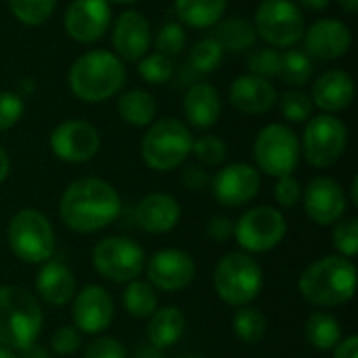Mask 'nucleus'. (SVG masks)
I'll use <instances>...</instances> for the list:
<instances>
[{
  "label": "nucleus",
  "mask_w": 358,
  "mask_h": 358,
  "mask_svg": "<svg viewBox=\"0 0 358 358\" xmlns=\"http://www.w3.org/2000/svg\"><path fill=\"white\" fill-rule=\"evenodd\" d=\"M84 358H126V348L115 338H96L86 346Z\"/></svg>",
  "instance_id": "obj_45"
},
{
  "label": "nucleus",
  "mask_w": 358,
  "mask_h": 358,
  "mask_svg": "<svg viewBox=\"0 0 358 358\" xmlns=\"http://www.w3.org/2000/svg\"><path fill=\"white\" fill-rule=\"evenodd\" d=\"M300 296L313 306H342L357 292V266L342 256H325L302 271Z\"/></svg>",
  "instance_id": "obj_3"
},
{
  "label": "nucleus",
  "mask_w": 358,
  "mask_h": 358,
  "mask_svg": "<svg viewBox=\"0 0 358 358\" xmlns=\"http://www.w3.org/2000/svg\"><path fill=\"white\" fill-rule=\"evenodd\" d=\"M71 317L80 334H103L113 321V298L101 285H86L73 296Z\"/></svg>",
  "instance_id": "obj_18"
},
{
  "label": "nucleus",
  "mask_w": 358,
  "mask_h": 358,
  "mask_svg": "<svg viewBox=\"0 0 358 358\" xmlns=\"http://www.w3.org/2000/svg\"><path fill=\"white\" fill-rule=\"evenodd\" d=\"M212 191L216 201L227 208L245 206L260 191V174L250 164H229L212 178Z\"/></svg>",
  "instance_id": "obj_17"
},
{
  "label": "nucleus",
  "mask_w": 358,
  "mask_h": 358,
  "mask_svg": "<svg viewBox=\"0 0 358 358\" xmlns=\"http://www.w3.org/2000/svg\"><path fill=\"white\" fill-rule=\"evenodd\" d=\"M180 358H199V357H180Z\"/></svg>",
  "instance_id": "obj_58"
},
{
  "label": "nucleus",
  "mask_w": 358,
  "mask_h": 358,
  "mask_svg": "<svg viewBox=\"0 0 358 358\" xmlns=\"http://www.w3.org/2000/svg\"><path fill=\"white\" fill-rule=\"evenodd\" d=\"M31 92H34V80H29V78L21 80V82H19V88H17V94H19L21 99H25V96L31 94Z\"/></svg>",
  "instance_id": "obj_52"
},
{
  "label": "nucleus",
  "mask_w": 358,
  "mask_h": 358,
  "mask_svg": "<svg viewBox=\"0 0 358 358\" xmlns=\"http://www.w3.org/2000/svg\"><path fill=\"white\" fill-rule=\"evenodd\" d=\"M182 111H185L187 122L193 128H199V130L212 128L218 122L220 111H222V101H220L218 90L208 82L193 84L185 94Z\"/></svg>",
  "instance_id": "obj_24"
},
{
  "label": "nucleus",
  "mask_w": 358,
  "mask_h": 358,
  "mask_svg": "<svg viewBox=\"0 0 358 358\" xmlns=\"http://www.w3.org/2000/svg\"><path fill=\"white\" fill-rule=\"evenodd\" d=\"M111 23V6L107 0H73L69 2L63 25L69 38L82 44L96 42Z\"/></svg>",
  "instance_id": "obj_16"
},
{
  "label": "nucleus",
  "mask_w": 358,
  "mask_h": 358,
  "mask_svg": "<svg viewBox=\"0 0 358 358\" xmlns=\"http://www.w3.org/2000/svg\"><path fill=\"white\" fill-rule=\"evenodd\" d=\"M182 185L191 191H203L210 185V176L201 166H187L182 172Z\"/></svg>",
  "instance_id": "obj_47"
},
{
  "label": "nucleus",
  "mask_w": 358,
  "mask_h": 358,
  "mask_svg": "<svg viewBox=\"0 0 358 358\" xmlns=\"http://www.w3.org/2000/svg\"><path fill=\"white\" fill-rule=\"evenodd\" d=\"M300 153V141L285 124L264 126L254 141V159L258 168L273 178L289 176L298 168Z\"/></svg>",
  "instance_id": "obj_8"
},
{
  "label": "nucleus",
  "mask_w": 358,
  "mask_h": 358,
  "mask_svg": "<svg viewBox=\"0 0 358 358\" xmlns=\"http://www.w3.org/2000/svg\"><path fill=\"white\" fill-rule=\"evenodd\" d=\"M17 358H50V357H48V352H46L42 346L31 344V346L23 348V350H21V357H17Z\"/></svg>",
  "instance_id": "obj_49"
},
{
  "label": "nucleus",
  "mask_w": 358,
  "mask_h": 358,
  "mask_svg": "<svg viewBox=\"0 0 358 358\" xmlns=\"http://www.w3.org/2000/svg\"><path fill=\"white\" fill-rule=\"evenodd\" d=\"M285 235H287L285 216L271 206H258L248 210L233 227L235 241L245 252L252 254L271 252L285 239Z\"/></svg>",
  "instance_id": "obj_12"
},
{
  "label": "nucleus",
  "mask_w": 358,
  "mask_h": 358,
  "mask_svg": "<svg viewBox=\"0 0 358 358\" xmlns=\"http://www.w3.org/2000/svg\"><path fill=\"white\" fill-rule=\"evenodd\" d=\"M334 350H336L334 358H358V338L357 336L342 338Z\"/></svg>",
  "instance_id": "obj_48"
},
{
  "label": "nucleus",
  "mask_w": 358,
  "mask_h": 358,
  "mask_svg": "<svg viewBox=\"0 0 358 358\" xmlns=\"http://www.w3.org/2000/svg\"><path fill=\"white\" fill-rule=\"evenodd\" d=\"M254 27L273 48H287L304 36L306 21L292 0H262L254 15Z\"/></svg>",
  "instance_id": "obj_9"
},
{
  "label": "nucleus",
  "mask_w": 358,
  "mask_h": 358,
  "mask_svg": "<svg viewBox=\"0 0 358 358\" xmlns=\"http://www.w3.org/2000/svg\"><path fill=\"white\" fill-rule=\"evenodd\" d=\"M281 113L287 122H306L313 115V101L302 90H289L281 96Z\"/></svg>",
  "instance_id": "obj_38"
},
{
  "label": "nucleus",
  "mask_w": 358,
  "mask_h": 358,
  "mask_svg": "<svg viewBox=\"0 0 358 358\" xmlns=\"http://www.w3.org/2000/svg\"><path fill=\"white\" fill-rule=\"evenodd\" d=\"M233 227H235V222H233L231 218H227V216H216V218H212V220L208 222L206 233H208V237H210L212 241L222 243V241H227V239L233 237Z\"/></svg>",
  "instance_id": "obj_46"
},
{
  "label": "nucleus",
  "mask_w": 358,
  "mask_h": 358,
  "mask_svg": "<svg viewBox=\"0 0 358 358\" xmlns=\"http://www.w3.org/2000/svg\"><path fill=\"white\" fill-rule=\"evenodd\" d=\"M0 358H17L8 348H4V346H0Z\"/></svg>",
  "instance_id": "obj_56"
},
{
  "label": "nucleus",
  "mask_w": 358,
  "mask_h": 358,
  "mask_svg": "<svg viewBox=\"0 0 358 358\" xmlns=\"http://www.w3.org/2000/svg\"><path fill=\"white\" fill-rule=\"evenodd\" d=\"M248 67L254 76H260V78H273V76H279V67H281V52L273 46H264V48H258L250 55L248 59Z\"/></svg>",
  "instance_id": "obj_40"
},
{
  "label": "nucleus",
  "mask_w": 358,
  "mask_h": 358,
  "mask_svg": "<svg viewBox=\"0 0 358 358\" xmlns=\"http://www.w3.org/2000/svg\"><path fill=\"white\" fill-rule=\"evenodd\" d=\"M136 71L138 76L147 82V84H153V86H162L166 82H170L172 73H174V65H172V59L162 55V52H151V55H145L141 61H136Z\"/></svg>",
  "instance_id": "obj_35"
},
{
  "label": "nucleus",
  "mask_w": 358,
  "mask_h": 358,
  "mask_svg": "<svg viewBox=\"0 0 358 358\" xmlns=\"http://www.w3.org/2000/svg\"><path fill=\"white\" fill-rule=\"evenodd\" d=\"M334 248L338 252V256L342 258H355L358 254V220L357 218H348L338 222V227L334 229L331 235Z\"/></svg>",
  "instance_id": "obj_37"
},
{
  "label": "nucleus",
  "mask_w": 358,
  "mask_h": 358,
  "mask_svg": "<svg viewBox=\"0 0 358 358\" xmlns=\"http://www.w3.org/2000/svg\"><path fill=\"white\" fill-rule=\"evenodd\" d=\"M36 289L46 304L65 306L76 296V279L63 262L46 260L36 277Z\"/></svg>",
  "instance_id": "obj_25"
},
{
  "label": "nucleus",
  "mask_w": 358,
  "mask_h": 358,
  "mask_svg": "<svg viewBox=\"0 0 358 358\" xmlns=\"http://www.w3.org/2000/svg\"><path fill=\"white\" fill-rule=\"evenodd\" d=\"M124 306L136 319H147L157 310V294L153 285L145 281H130L124 292Z\"/></svg>",
  "instance_id": "obj_31"
},
{
  "label": "nucleus",
  "mask_w": 358,
  "mask_h": 358,
  "mask_svg": "<svg viewBox=\"0 0 358 358\" xmlns=\"http://www.w3.org/2000/svg\"><path fill=\"white\" fill-rule=\"evenodd\" d=\"M178 220L180 206L168 193H149L136 206V222L147 233H168L178 224Z\"/></svg>",
  "instance_id": "obj_23"
},
{
  "label": "nucleus",
  "mask_w": 358,
  "mask_h": 358,
  "mask_svg": "<svg viewBox=\"0 0 358 358\" xmlns=\"http://www.w3.org/2000/svg\"><path fill=\"white\" fill-rule=\"evenodd\" d=\"M296 2L302 4L308 10H325L331 4V0H296Z\"/></svg>",
  "instance_id": "obj_50"
},
{
  "label": "nucleus",
  "mask_w": 358,
  "mask_h": 358,
  "mask_svg": "<svg viewBox=\"0 0 358 358\" xmlns=\"http://www.w3.org/2000/svg\"><path fill=\"white\" fill-rule=\"evenodd\" d=\"M193 141L187 124L174 117H164L153 122L147 130L141 143V155L151 170L170 172L191 155Z\"/></svg>",
  "instance_id": "obj_5"
},
{
  "label": "nucleus",
  "mask_w": 358,
  "mask_h": 358,
  "mask_svg": "<svg viewBox=\"0 0 358 358\" xmlns=\"http://www.w3.org/2000/svg\"><path fill=\"white\" fill-rule=\"evenodd\" d=\"M313 59L298 48L285 50L281 55V67H279V76L285 84L292 86H304L308 84V80L313 78Z\"/></svg>",
  "instance_id": "obj_32"
},
{
  "label": "nucleus",
  "mask_w": 358,
  "mask_h": 358,
  "mask_svg": "<svg viewBox=\"0 0 358 358\" xmlns=\"http://www.w3.org/2000/svg\"><path fill=\"white\" fill-rule=\"evenodd\" d=\"M302 199H304V210L308 218L319 227L340 222L348 206L344 189L340 187L338 180L329 176L313 178L308 187L302 191Z\"/></svg>",
  "instance_id": "obj_15"
},
{
  "label": "nucleus",
  "mask_w": 358,
  "mask_h": 358,
  "mask_svg": "<svg viewBox=\"0 0 358 358\" xmlns=\"http://www.w3.org/2000/svg\"><path fill=\"white\" fill-rule=\"evenodd\" d=\"M147 277L153 289L166 294L182 292L195 279V260L187 252L176 248L159 250L151 256L147 264Z\"/></svg>",
  "instance_id": "obj_14"
},
{
  "label": "nucleus",
  "mask_w": 358,
  "mask_h": 358,
  "mask_svg": "<svg viewBox=\"0 0 358 358\" xmlns=\"http://www.w3.org/2000/svg\"><path fill=\"white\" fill-rule=\"evenodd\" d=\"M352 46L350 27L340 19H321L304 34V52L321 61H334L344 57Z\"/></svg>",
  "instance_id": "obj_19"
},
{
  "label": "nucleus",
  "mask_w": 358,
  "mask_h": 358,
  "mask_svg": "<svg viewBox=\"0 0 358 358\" xmlns=\"http://www.w3.org/2000/svg\"><path fill=\"white\" fill-rule=\"evenodd\" d=\"M13 17L23 25H42L50 19L59 0H6Z\"/></svg>",
  "instance_id": "obj_34"
},
{
  "label": "nucleus",
  "mask_w": 358,
  "mask_h": 358,
  "mask_svg": "<svg viewBox=\"0 0 358 358\" xmlns=\"http://www.w3.org/2000/svg\"><path fill=\"white\" fill-rule=\"evenodd\" d=\"M107 2H113V4H132L136 0H107Z\"/></svg>",
  "instance_id": "obj_57"
},
{
  "label": "nucleus",
  "mask_w": 358,
  "mask_h": 358,
  "mask_svg": "<svg viewBox=\"0 0 358 358\" xmlns=\"http://www.w3.org/2000/svg\"><path fill=\"white\" fill-rule=\"evenodd\" d=\"M229 101L241 113L260 115L275 107L277 90L266 78L248 73V76H239L233 80L229 88Z\"/></svg>",
  "instance_id": "obj_21"
},
{
  "label": "nucleus",
  "mask_w": 358,
  "mask_h": 358,
  "mask_svg": "<svg viewBox=\"0 0 358 358\" xmlns=\"http://www.w3.org/2000/svg\"><path fill=\"white\" fill-rule=\"evenodd\" d=\"M214 289L231 306H248L262 292V266L245 252L224 256L214 271Z\"/></svg>",
  "instance_id": "obj_6"
},
{
  "label": "nucleus",
  "mask_w": 358,
  "mask_h": 358,
  "mask_svg": "<svg viewBox=\"0 0 358 358\" xmlns=\"http://www.w3.org/2000/svg\"><path fill=\"white\" fill-rule=\"evenodd\" d=\"M8 245L27 264H44L55 254V231L38 210H21L8 224Z\"/></svg>",
  "instance_id": "obj_7"
},
{
  "label": "nucleus",
  "mask_w": 358,
  "mask_h": 358,
  "mask_svg": "<svg viewBox=\"0 0 358 358\" xmlns=\"http://www.w3.org/2000/svg\"><path fill=\"white\" fill-rule=\"evenodd\" d=\"M122 199L117 191L101 178L73 180L61 197V218L76 233H94L117 220Z\"/></svg>",
  "instance_id": "obj_1"
},
{
  "label": "nucleus",
  "mask_w": 358,
  "mask_h": 358,
  "mask_svg": "<svg viewBox=\"0 0 358 358\" xmlns=\"http://www.w3.org/2000/svg\"><path fill=\"white\" fill-rule=\"evenodd\" d=\"M42 321V308L29 292L15 285H0V346L23 350L36 344Z\"/></svg>",
  "instance_id": "obj_4"
},
{
  "label": "nucleus",
  "mask_w": 358,
  "mask_h": 358,
  "mask_svg": "<svg viewBox=\"0 0 358 358\" xmlns=\"http://www.w3.org/2000/svg\"><path fill=\"white\" fill-rule=\"evenodd\" d=\"M346 145H348L346 124L331 113H321L308 120L300 151L304 153L310 166L329 168L344 155Z\"/></svg>",
  "instance_id": "obj_10"
},
{
  "label": "nucleus",
  "mask_w": 358,
  "mask_h": 358,
  "mask_svg": "<svg viewBox=\"0 0 358 358\" xmlns=\"http://www.w3.org/2000/svg\"><path fill=\"white\" fill-rule=\"evenodd\" d=\"M185 315L178 308H162L151 315V321L147 325V338L153 348L164 350L174 346L182 334H185Z\"/></svg>",
  "instance_id": "obj_26"
},
{
  "label": "nucleus",
  "mask_w": 358,
  "mask_h": 358,
  "mask_svg": "<svg viewBox=\"0 0 358 358\" xmlns=\"http://www.w3.org/2000/svg\"><path fill=\"white\" fill-rule=\"evenodd\" d=\"M222 55L224 50L220 48V44L214 38H203L199 40L193 50H191V65L201 71V73H212L218 69V65L222 63Z\"/></svg>",
  "instance_id": "obj_36"
},
{
  "label": "nucleus",
  "mask_w": 358,
  "mask_h": 358,
  "mask_svg": "<svg viewBox=\"0 0 358 358\" xmlns=\"http://www.w3.org/2000/svg\"><path fill=\"white\" fill-rule=\"evenodd\" d=\"M134 358H164V357L157 352V348H141Z\"/></svg>",
  "instance_id": "obj_54"
},
{
  "label": "nucleus",
  "mask_w": 358,
  "mask_h": 358,
  "mask_svg": "<svg viewBox=\"0 0 358 358\" xmlns=\"http://www.w3.org/2000/svg\"><path fill=\"white\" fill-rule=\"evenodd\" d=\"M350 193H352V203L358 206V178L352 180V191H350Z\"/></svg>",
  "instance_id": "obj_55"
},
{
  "label": "nucleus",
  "mask_w": 358,
  "mask_h": 358,
  "mask_svg": "<svg viewBox=\"0 0 358 358\" xmlns=\"http://www.w3.org/2000/svg\"><path fill=\"white\" fill-rule=\"evenodd\" d=\"M178 19L195 29H206L222 21L229 0H176Z\"/></svg>",
  "instance_id": "obj_27"
},
{
  "label": "nucleus",
  "mask_w": 358,
  "mask_h": 358,
  "mask_svg": "<svg viewBox=\"0 0 358 358\" xmlns=\"http://www.w3.org/2000/svg\"><path fill=\"white\" fill-rule=\"evenodd\" d=\"M25 111V103L17 92H0V132L13 128Z\"/></svg>",
  "instance_id": "obj_42"
},
{
  "label": "nucleus",
  "mask_w": 358,
  "mask_h": 358,
  "mask_svg": "<svg viewBox=\"0 0 358 358\" xmlns=\"http://www.w3.org/2000/svg\"><path fill=\"white\" fill-rule=\"evenodd\" d=\"M222 50L229 52H243L248 48H252L256 44V27L252 21L243 19V17H231L224 21L216 23L214 36H212Z\"/></svg>",
  "instance_id": "obj_28"
},
{
  "label": "nucleus",
  "mask_w": 358,
  "mask_h": 358,
  "mask_svg": "<svg viewBox=\"0 0 358 358\" xmlns=\"http://www.w3.org/2000/svg\"><path fill=\"white\" fill-rule=\"evenodd\" d=\"M191 153L199 159V164L203 166H220L227 159V145L214 136V134H206L197 141H193V149Z\"/></svg>",
  "instance_id": "obj_39"
},
{
  "label": "nucleus",
  "mask_w": 358,
  "mask_h": 358,
  "mask_svg": "<svg viewBox=\"0 0 358 358\" xmlns=\"http://www.w3.org/2000/svg\"><path fill=\"white\" fill-rule=\"evenodd\" d=\"M101 149V136L90 122L67 120L50 132V151L67 164H84Z\"/></svg>",
  "instance_id": "obj_13"
},
{
  "label": "nucleus",
  "mask_w": 358,
  "mask_h": 358,
  "mask_svg": "<svg viewBox=\"0 0 358 358\" xmlns=\"http://www.w3.org/2000/svg\"><path fill=\"white\" fill-rule=\"evenodd\" d=\"M338 4H340L348 15H357L358 0H338Z\"/></svg>",
  "instance_id": "obj_53"
},
{
  "label": "nucleus",
  "mask_w": 358,
  "mask_h": 358,
  "mask_svg": "<svg viewBox=\"0 0 358 358\" xmlns=\"http://www.w3.org/2000/svg\"><path fill=\"white\" fill-rule=\"evenodd\" d=\"M96 273L113 283H130L145 268L143 248L128 237H105L92 250Z\"/></svg>",
  "instance_id": "obj_11"
},
{
  "label": "nucleus",
  "mask_w": 358,
  "mask_h": 358,
  "mask_svg": "<svg viewBox=\"0 0 358 358\" xmlns=\"http://www.w3.org/2000/svg\"><path fill=\"white\" fill-rule=\"evenodd\" d=\"M115 55L122 61H141L151 46V23L136 10H126L117 17L111 36Z\"/></svg>",
  "instance_id": "obj_20"
},
{
  "label": "nucleus",
  "mask_w": 358,
  "mask_h": 358,
  "mask_svg": "<svg viewBox=\"0 0 358 358\" xmlns=\"http://www.w3.org/2000/svg\"><path fill=\"white\" fill-rule=\"evenodd\" d=\"M117 113L130 126H149L155 120L157 103L155 96L147 90H126L117 99Z\"/></svg>",
  "instance_id": "obj_29"
},
{
  "label": "nucleus",
  "mask_w": 358,
  "mask_h": 358,
  "mask_svg": "<svg viewBox=\"0 0 358 358\" xmlns=\"http://www.w3.org/2000/svg\"><path fill=\"white\" fill-rule=\"evenodd\" d=\"M233 331L243 344H260L266 336V319L258 308L241 306L233 319Z\"/></svg>",
  "instance_id": "obj_33"
},
{
  "label": "nucleus",
  "mask_w": 358,
  "mask_h": 358,
  "mask_svg": "<svg viewBox=\"0 0 358 358\" xmlns=\"http://www.w3.org/2000/svg\"><path fill=\"white\" fill-rule=\"evenodd\" d=\"M8 172H10V159H8L6 151H4V149H0V182H4V180H6Z\"/></svg>",
  "instance_id": "obj_51"
},
{
  "label": "nucleus",
  "mask_w": 358,
  "mask_h": 358,
  "mask_svg": "<svg viewBox=\"0 0 358 358\" xmlns=\"http://www.w3.org/2000/svg\"><path fill=\"white\" fill-rule=\"evenodd\" d=\"M187 44V34L182 29V25L170 21V23H164L157 31V38H155V48L157 52L166 55V57H174L178 52H182Z\"/></svg>",
  "instance_id": "obj_41"
},
{
  "label": "nucleus",
  "mask_w": 358,
  "mask_h": 358,
  "mask_svg": "<svg viewBox=\"0 0 358 358\" xmlns=\"http://www.w3.org/2000/svg\"><path fill=\"white\" fill-rule=\"evenodd\" d=\"M302 185L289 174L281 176L275 185V199L281 208H296L302 201Z\"/></svg>",
  "instance_id": "obj_44"
},
{
  "label": "nucleus",
  "mask_w": 358,
  "mask_h": 358,
  "mask_svg": "<svg viewBox=\"0 0 358 358\" xmlns=\"http://www.w3.org/2000/svg\"><path fill=\"white\" fill-rule=\"evenodd\" d=\"M355 99V80L348 71L329 69L317 78L313 84V105L323 109V113H340L350 107Z\"/></svg>",
  "instance_id": "obj_22"
},
{
  "label": "nucleus",
  "mask_w": 358,
  "mask_h": 358,
  "mask_svg": "<svg viewBox=\"0 0 358 358\" xmlns=\"http://www.w3.org/2000/svg\"><path fill=\"white\" fill-rule=\"evenodd\" d=\"M80 344H82V334H80V329L73 327V325L59 327V329L52 334V338H50L52 350H55L57 355H63V357L73 355V352L80 348Z\"/></svg>",
  "instance_id": "obj_43"
},
{
  "label": "nucleus",
  "mask_w": 358,
  "mask_h": 358,
  "mask_svg": "<svg viewBox=\"0 0 358 358\" xmlns=\"http://www.w3.org/2000/svg\"><path fill=\"white\" fill-rule=\"evenodd\" d=\"M126 82L124 61L109 50H88L80 55L67 73L69 90L84 103H103L115 96Z\"/></svg>",
  "instance_id": "obj_2"
},
{
  "label": "nucleus",
  "mask_w": 358,
  "mask_h": 358,
  "mask_svg": "<svg viewBox=\"0 0 358 358\" xmlns=\"http://www.w3.org/2000/svg\"><path fill=\"white\" fill-rule=\"evenodd\" d=\"M304 336L308 344L315 346L317 350H331L342 340V325L334 315L315 313L306 321Z\"/></svg>",
  "instance_id": "obj_30"
}]
</instances>
